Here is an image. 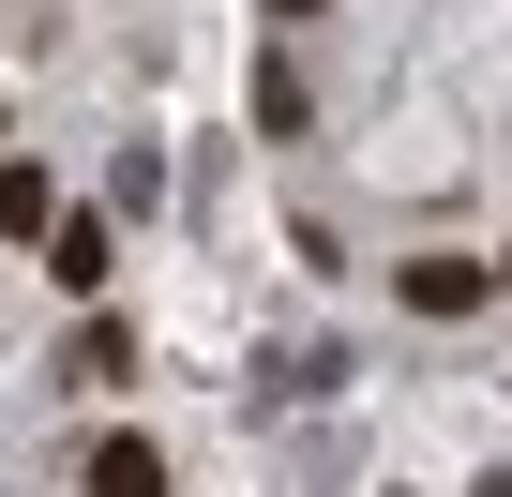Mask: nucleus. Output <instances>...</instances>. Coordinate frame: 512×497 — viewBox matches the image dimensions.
<instances>
[{
	"mask_svg": "<svg viewBox=\"0 0 512 497\" xmlns=\"http://www.w3.org/2000/svg\"><path fill=\"white\" fill-rule=\"evenodd\" d=\"M241 106H256V136H302V121H317V76H302V46H256V91H241Z\"/></svg>",
	"mask_w": 512,
	"mask_h": 497,
	"instance_id": "f257e3e1",
	"label": "nucleus"
},
{
	"mask_svg": "<svg viewBox=\"0 0 512 497\" xmlns=\"http://www.w3.org/2000/svg\"><path fill=\"white\" fill-rule=\"evenodd\" d=\"M482 302H497L482 257H407V317H482Z\"/></svg>",
	"mask_w": 512,
	"mask_h": 497,
	"instance_id": "f03ea898",
	"label": "nucleus"
},
{
	"mask_svg": "<svg viewBox=\"0 0 512 497\" xmlns=\"http://www.w3.org/2000/svg\"><path fill=\"white\" fill-rule=\"evenodd\" d=\"M76 482H91V497H166V452L121 422V437H91V467H76Z\"/></svg>",
	"mask_w": 512,
	"mask_h": 497,
	"instance_id": "7ed1b4c3",
	"label": "nucleus"
},
{
	"mask_svg": "<svg viewBox=\"0 0 512 497\" xmlns=\"http://www.w3.org/2000/svg\"><path fill=\"white\" fill-rule=\"evenodd\" d=\"M46 272H61V287H76V302H91V287H106V211H61V226H46Z\"/></svg>",
	"mask_w": 512,
	"mask_h": 497,
	"instance_id": "20e7f679",
	"label": "nucleus"
},
{
	"mask_svg": "<svg viewBox=\"0 0 512 497\" xmlns=\"http://www.w3.org/2000/svg\"><path fill=\"white\" fill-rule=\"evenodd\" d=\"M61 226V181L46 166H0V241H46Z\"/></svg>",
	"mask_w": 512,
	"mask_h": 497,
	"instance_id": "39448f33",
	"label": "nucleus"
},
{
	"mask_svg": "<svg viewBox=\"0 0 512 497\" xmlns=\"http://www.w3.org/2000/svg\"><path fill=\"white\" fill-rule=\"evenodd\" d=\"M256 16H272V31H302V16H317V0H256Z\"/></svg>",
	"mask_w": 512,
	"mask_h": 497,
	"instance_id": "423d86ee",
	"label": "nucleus"
},
{
	"mask_svg": "<svg viewBox=\"0 0 512 497\" xmlns=\"http://www.w3.org/2000/svg\"><path fill=\"white\" fill-rule=\"evenodd\" d=\"M497 287H512V257H497Z\"/></svg>",
	"mask_w": 512,
	"mask_h": 497,
	"instance_id": "0eeeda50",
	"label": "nucleus"
}]
</instances>
